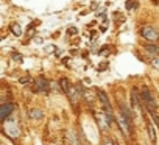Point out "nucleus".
I'll return each mask as SVG.
<instances>
[{"mask_svg":"<svg viewBox=\"0 0 159 145\" xmlns=\"http://www.w3.org/2000/svg\"><path fill=\"white\" fill-rule=\"evenodd\" d=\"M103 145H116V142H114V139H111V137H105V139H103Z\"/></svg>","mask_w":159,"mask_h":145,"instance_id":"obj_11","label":"nucleus"},{"mask_svg":"<svg viewBox=\"0 0 159 145\" xmlns=\"http://www.w3.org/2000/svg\"><path fill=\"white\" fill-rule=\"evenodd\" d=\"M140 34L143 39L151 41V42H157L159 41V33L156 31V28H153L151 25H143L140 28Z\"/></svg>","mask_w":159,"mask_h":145,"instance_id":"obj_1","label":"nucleus"},{"mask_svg":"<svg viewBox=\"0 0 159 145\" xmlns=\"http://www.w3.org/2000/svg\"><path fill=\"white\" fill-rule=\"evenodd\" d=\"M143 47H145V50H147V52L154 53V55H157V56H159V47H157V45H153V44H145Z\"/></svg>","mask_w":159,"mask_h":145,"instance_id":"obj_10","label":"nucleus"},{"mask_svg":"<svg viewBox=\"0 0 159 145\" xmlns=\"http://www.w3.org/2000/svg\"><path fill=\"white\" fill-rule=\"evenodd\" d=\"M10 30H11V33H13L14 36H22V28H20L19 24H11Z\"/></svg>","mask_w":159,"mask_h":145,"instance_id":"obj_9","label":"nucleus"},{"mask_svg":"<svg viewBox=\"0 0 159 145\" xmlns=\"http://www.w3.org/2000/svg\"><path fill=\"white\" fill-rule=\"evenodd\" d=\"M151 117H153L154 123H156V125H157V128H159V116H157L156 112H151Z\"/></svg>","mask_w":159,"mask_h":145,"instance_id":"obj_13","label":"nucleus"},{"mask_svg":"<svg viewBox=\"0 0 159 145\" xmlns=\"http://www.w3.org/2000/svg\"><path fill=\"white\" fill-rule=\"evenodd\" d=\"M134 7H136L134 0H128V2H126V8H128V10H131V8H134Z\"/></svg>","mask_w":159,"mask_h":145,"instance_id":"obj_14","label":"nucleus"},{"mask_svg":"<svg viewBox=\"0 0 159 145\" xmlns=\"http://www.w3.org/2000/svg\"><path fill=\"white\" fill-rule=\"evenodd\" d=\"M13 109H14L13 103H3L2 106H0V117H2V120H7L13 114Z\"/></svg>","mask_w":159,"mask_h":145,"instance_id":"obj_4","label":"nucleus"},{"mask_svg":"<svg viewBox=\"0 0 159 145\" xmlns=\"http://www.w3.org/2000/svg\"><path fill=\"white\" fill-rule=\"evenodd\" d=\"M36 89L39 92H48L50 91V81L45 77H38V80H36Z\"/></svg>","mask_w":159,"mask_h":145,"instance_id":"obj_3","label":"nucleus"},{"mask_svg":"<svg viewBox=\"0 0 159 145\" xmlns=\"http://www.w3.org/2000/svg\"><path fill=\"white\" fill-rule=\"evenodd\" d=\"M14 59H16V61H22V56H20L17 52H14Z\"/></svg>","mask_w":159,"mask_h":145,"instance_id":"obj_15","label":"nucleus"},{"mask_svg":"<svg viewBox=\"0 0 159 145\" xmlns=\"http://www.w3.org/2000/svg\"><path fill=\"white\" fill-rule=\"evenodd\" d=\"M28 81H30V78H28V77H25V78H22V80H20V83H28Z\"/></svg>","mask_w":159,"mask_h":145,"instance_id":"obj_17","label":"nucleus"},{"mask_svg":"<svg viewBox=\"0 0 159 145\" xmlns=\"http://www.w3.org/2000/svg\"><path fill=\"white\" fill-rule=\"evenodd\" d=\"M34 41H36V42H38V44H42V39H41V38H36V39H34Z\"/></svg>","mask_w":159,"mask_h":145,"instance_id":"obj_19","label":"nucleus"},{"mask_svg":"<svg viewBox=\"0 0 159 145\" xmlns=\"http://www.w3.org/2000/svg\"><path fill=\"white\" fill-rule=\"evenodd\" d=\"M42 116H44V112H42V109H39V108H33V109L28 111V117H30L31 120H41Z\"/></svg>","mask_w":159,"mask_h":145,"instance_id":"obj_6","label":"nucleus"},{"mask_svg":"<svg viewBox=\"0 0 159 145\" xmlns=\"http://www.w3.org/2000/svg\"><path fill=\"white\" fill-rule=\"evenodd\" d=\"M69 33H70V34H73V33H75V34H76V33H78V30H76V28H75V27H72V28H70V30H69Z\"/></svg>","mask_w":159,"mask_h":145,"instance_id":"obj_16","label":"nucleus"},{"mask_svg":"<svg viewBox=\"0 0 159 145\" xmlns=\"http://www.w3.org/2000/svg\"><path fill=\"white\" fill-rule=\"evenodd\" d=\"M150 64H151L154 69H159V58H153V59L150 61Z\"/></svg>","mask_w":159,"mask_h":145,"instance_id":"obj_12","label":"nucleus"},{"mask_svg":"<svg viewBox=\"0 0 159 145\" xmlns=\"http://www.w3.org/2000/svg\"><path fill=\"white\" fill-rule=\"evenodd\" d=\"M33 34H34V30L30 28V30H28V36H33Z\"/></svg>","mask_w":159,"mask_h":145,"instance_id":"obj_18","label":"nucleus"},{"mask_svg":"<svg viewBox=\"0 0 159 145\" xmlns=\"http://www.w3.org/2000/svg\"><path fill=\"white\" fill-rule=\"evenodd\" d=\"M59 86H61V89H62V92L69 95V92H70V86H69V80H67L66 77H62V78L59 80Z\"/></svg>","mask_w":159,"mask_h":145,"instance_id":"obj_8","label":"nucleus"},{"mask_svg":"<svg viewBox=\"0 0 159 145\" xmlns=\"http://www.w3.org/2000/svg\"><path fill=\"white\" fill-rule=\"evenodd\" d=\"M147 131H148V136H150V140L153 145H156V133H154V126L151 125V122L147 123Z\"/></svg>","mask_w":159,"mask_h":145,"instance_id":"obj_7","label":"nucleus"},{"mask_svg":"<svg viewBox=\"0 0 159 145\" xmlns=\"http://www.w3.org/2000/svg\"><path fill=\"white\" fill-rule=\"evenodd\" d=\"M117 123H119V126H120V129H122V133H123L125 136H129V134H131V123H129L122 114L117 116Z\"/></svg>","mask_w":159,"mask_h":145,"instance_id":"obj_2","label":"nucleus"},{"mask_svg":"<svg viewBox=\"0 0 159 145\" xmlns=\"http://www.w3.org/2000/svg\"><path fill=\"white\" fill-rule=\"evenodd\" d=\"M97 97H98V100L102 102V105H103L105 111H106V109H111V105H109V98H108V95L105 94V91H97Z\"/></svg>","mask_w":159,"mask_h":145,"instance_id":"obj_5","label":"nucleus"}]
</instances>
